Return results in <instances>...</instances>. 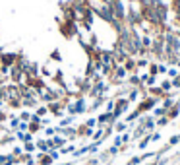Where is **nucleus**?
I'll use <instances>...</instances> for the list:
<instances>
[{
    "instance_id": "obj_1",
    "label": "nucleus",
    "mask_w": 180,
    "mask_h": 165,
    "mask_svg": "<svg viewBox=\"0 0 180 165\" xmlns=\"http://www.w3.org/2000/svg\"><path fill=\"white\" fill-rule=\"evenodd\" d=\"M180 74V70L176 68V66H169V70H167V78H170V80H172V78H176Z\"/></svg>"
},
{
    "instance_id": "obj_2",
    "label": "nucleus",
    "mask_w": 180,
    "mask_h": 165,
    "mask_svg": "<svg viewBox=\"0 0 180 165\" xmlns=\"http://www.w3.org/2000/svg\"><path fill=\"white\" fill-rule=\"evenodd\" d=\"M161 89H163V93L170 91V89H172V82H170V80H165V82H161Z\"/></svg>"
},
{
    "instance_id": "obj_3",
    "label": "nucleus",
    "mask_w": 180,
    "mask_h": 165,
    "mask_svg": "<svg viewBox=\"0 0 180 165\" xmlns=\"http://www.w3.org/2000/svg\"><path fill=\"white\" fill-rule=\"evenodd\" d=\"M128 82H130L132 85H140V76H136V74H130V76H128Z\"/></svg>"
},
{
    "instance_id": "obj_4",
    "label": "nucleus",
    "mask_w": 180,
    "mask_h": 165,
    "mask_svg": "<svg viewBox=\"0 0 180 165\" xmlns=\"http://www.w3.org/2000/svg\"><path fill=\"white\" fill-rule=\"evenodd\" d=\"M170 82H172V88H174V89H180V74L176 78H172Z\"/></svg>"
}]
</instances>
